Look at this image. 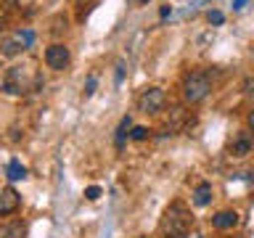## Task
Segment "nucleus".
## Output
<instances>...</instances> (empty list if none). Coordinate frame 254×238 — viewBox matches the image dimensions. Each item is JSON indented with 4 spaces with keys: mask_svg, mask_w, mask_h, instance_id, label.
Wrapping results in <instances>:
<instances>
[{
    "mask_svg": "<svg viewBox=\"0 0 254 238\" xmlns=\"http://www.w3.org/2000/svg\"><path fill=\"white\" fill-rule=\"evenodd\" d=\"M21 233H24V225L21 222H13V225H3L0 238H21Z\"/></svg>",
    "mask_w": 254,
    "mask_h": 238,
    "instance_id": "obj_12",
    "label": "nucleus"
},
{
    "mask_svg": "<svg viewBox=\"0 0 254 238\" xmlns=\"http://www.w3.org/2000/svg\"><path fill=\"white\" fill-rule=\"evenodd\" d=\"M236 225H238V212H233V209H222L212 217L214 230H233Z\"/></svg>",
    "mask_w": 254,
    "mask_h": 238,
    "instance_id": "obj_7",
    "label": "nucleus"
},
{
    "mask_svg": "<svg viewBox=\"0 0 254 238\" xmlns=\"http://www.w3.org/2000/svg\"><path fill=\"white\" fill-rule=\"evenodd\" d=\"M132 132V119L130 117H122V122H119V127H117V148L122 151L125 148V138Z\"/></svg>",
    "mask_w": 254,
    "mask_h": 238,
    "instance_id": "obj_11",
    "label": "nucleus"
},
{
    "mask_svg": "<svg viewBox=\"0 0 254 238\" xmlns=\"http://www.w3.org/2000/svg\"><path fill=\"white\" fill-rule=\"evenodd\" d=\"M130 138H132V140H146V138H148V127L135 124V127H132V132H130Z\"/></svg>",
    "mask_w": 254,
    "mask_h": 238,
    "instance_id": "obj_14",
    "label": "nucleus"
},
{
    "mask_svg": "<svg viewBox=\"0 0 254 238\" xmlns=\"http://www.w3.org/2000/svg\"><path fill=\"white\" fill-rule=\"evenodd\" d=\"M19 204H21V198H19V193H16L11 185H5L3 190H0V214H3V217L13 214L16 209H19Z\"/></svg>",
    "mask_w": 254,
    "mask_h": 238,
    "instance_id": "obj_6",
    "label": "nucleus"
},
{
    "mask_svg": "<svg viewBox=\"0 0 254 238\" xmlns=\"http://www.w3.org/2000/svg\"><path fill=\"white\" fill-rule=\"evenodd\" d=\"M95 85H98V79L90 74V77H87V82H85V95H87V98H90V95L95 93Z\"/></svg>",
    "mask_w": 254,
    "mask_h": 238,
    "instance_id": "obj_16",
    "label": "nucleus"
},
{
    "mask_svg": "<svg viewBox=\"0 0 254 238\" xmlns=\"http://www.w3.org/2000/svg\"><path fill=\"white\" fill-rule=\"evenodd\" d=\"M16 37H19L27 48H29L32 43H35V32H32V29H19V32H16Z\"/></svg>",
    "mask_w": 254,
    "mask_h": 238,
    "instance_id": "obj_13",
    "label": "nucleus"
},
{
    "mask_svg": "<svg viewBox=\"0 0 254 238\" xmlns=\"http://www.w3.org/2000/svg\"><path fill=\"white\" fill-rule=\"evenodd\" d=\"M85 196H87V201H95V198L101 196V188L98 185H90V188L85 190Z\"/></svg>",
    "mask_w": 254,
    "mask_h": 238,
    "instance_id": "obj_17",
    "label": "nucleus"
},
{
    "mask_svg": "<svg viewBox=\"0 0 254 238\" xmlns=\"http://www.w3.org/2000/svg\"><path fill=\"white\" fill-rule=\"evenodd\" d=\"M206 21L214 24V27H220V24L225 21V16H222V11H209V13H206Z\"/></svg>",
    "mask_w": 254,
    "mask_h": 238,
    "instance_id": "obj_15",
    "label": "nucleus"
},
{
    "mask_svg": "<svg viewBox=\"0 0 254 238\" xmlns=\"http://www.w3.org/2000/svg\"><path fill=\"white\" fill-rule=\"evenodd\" d=\"M212 196H214L212 182H201V185L193 190V204H196V206H206V204L212 201Z\"/></svg>",
    "mask_w": 254,
    "mask_h": 238,
    "instance_id": "obj_8",
    "label": "nucleus"
},
{
    "mask_svg": "<svg viewBox=\"0 0 254 238\" xmlns=\"http://www.w3.org/2000/svg\"><path fill=\"white\" fill-rule=\"evenodd\" d=\"M190 225H193V217H190V212L180 201L167 206V212L162 217V230H164L167 238H186Z\"/></svg>",
    "mask_w": 254,
    "mask_h": 238,
    "instance_id": "obj_1",
    "label": "nucleus"
},
{
    "mask_svg": "<svg viewBox=\"0 0 254 238\" xmlns=\"http://www.w3.org/2000/svg\"><path fill=\"white\" fill-rule=\"evenodd\" d=\"M164 101H167V95L162 87H148L138 98V111H143V114H156V111H162Z\"/></svg>",
    "mask_w": 254,
    "mask_h": 238,
    "instance_id": "obj_3",
    "label": "nucleus"
},
{
    "mask_svg": "<svg viewBox=\"0 0 254 238\" xmlns=\"http://www.w3.org/2000/svg\"><path fill=\"white\" fill-rule=\"evenodd\" d=\"M246 3H249V0H233V8H236V11H241Z\"/></svg>",
    "mask_w": 254,
    "mask_h": 238,
    "instance_id": "obj_18",
    "label": "nucleus"
},
{
    "mask_svg": "<svg viewBox=\"0 0 254 238\" xmlns=\"http://www.w3.org/2000/svg\"><path fill=\"white\" fill-rule=\"evenodd\" d=\"M45 63L51 69L56 71H64L71 63V53H69V48L66 45H61V43H56L51 48H45Z\"/></svg>",
    "mask_w": 254,
    "mask_h": 238,
    "instance_id": "obj_4",
    "label": "nucleus"
},
{
    "mask_svg": "<svg viewBox=\"0 0 254 238\" xmlns=\"http://www.w3.org/2000/svg\"><path fill=\"white\" fill-rule=\"evenodd\" d=\"M5 178L11 180V182L24 180V178H27V167H24L19 159H11V162H8V167H5Z\"/></svg>",
    "mask_w": 254,
    "mask_h": 238,
    "instance_id": "obj_9",
    "label": "nucleus"
},
{
    "mask_svg": "<svg viewBox=\"0 0 254 238\" xmlns=\"http://www.w3.org/2000/svg\"><path fill=\"white\" fill-rule=\"evenodd\" d=\"M138 3H151V0H138Z\"/></svg>",
    "mask_w": 254,
    "mask_h": 238,
    "instance_id": "obj_21",
    "label": "nucleus"
},
{
    "mask_svg": "<svg viewBox=\"0 0 254 238\" xmlns=\"http://www.w3.org/2000/svg\"><path fill=\"white\" fill-rule=\"evenodd\" d=\"M209 90H212V82H209V74H204V71H190L186 82H183V98L188 103H201L209 95Z\"/></svg>",
    "mask_w": 254,
    "mask_h": 238,
    "instance_id": "obj_2",
    "label": "nucleus"
},
{
    "mask_svg": "<svg viewBox=\"0 0 254 238\" xmlns=\"http://www.w3.org/2000/svg\"><path fill=\"white\" fill-rule=\"evenodd\" d=\"M77 3H79V5H90L93 0H77Z\"/></svg>",
    "mask_w": 254,
    "mask_h": 238,
    "instance_id": "obj_20",
    "label": "nucleus"
},
{
    "mask_svg": "<svg viewBox=\"0 0 254 238\" xmlns=\"http://www.w3.org/2000/svg\"><path fill=\"white\" fill-rule=\"evenodd\" d=\"M252 148H254V140H252L249 132H236L233 140H230V156L244 159V156L252 154Z\"/></svg>",
    "mask_w": 254,
    "mask_h": 238,
    "instance_id": "obj_5",
    "label": "nucleus"
},
{
    "mask_svg": "<svg viewBox=\"0 0 254 238\" xmlns=\"http://www.w3.org/2000/svg\"><path fill=\"white\" fill-rule=\"evenodd\" d=\"M24 48H27V45H24V43H21V40L16 37V35H8V37H3V56H5V59H11V56L21 53Z\"/></svg>",
    "mask_w": 254,
    "mask_h": 238,
    "instance_id": "obj_10",
    "label": "nucleus"
},
{
    "mask_svg": "<svg viewBox=\"0 0 254 238\" xmlns=\"http://www.w3.org/2000/svg\"><path fill=\"white\" fill-rule=\"evenodd\" d=\"M249 130L254 132V111H252V114H249Z\"/></svg>",
    "mask_w": 254,
    "mask_h": 238,
    "instance_id": "obj_19",
    "label": "nucleus"
}]
</instances>
